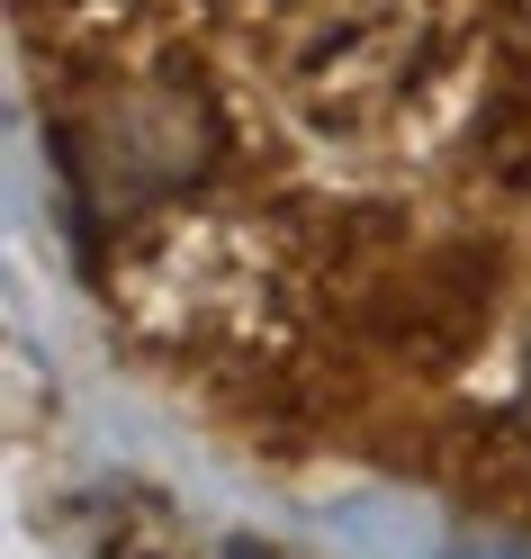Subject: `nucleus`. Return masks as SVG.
Here are the masks:
<instances>
[{
	"mask_svg": "<svg viewBox=\"0 0 531 559\" xmlns=\"http://www.w3.org/2000/svg\"><path fill=\"white\" fill-rule=\"evenodd\" d=\"M207 154H217V127L190 91H118L63 135V163L99 217H126V207L198 181Z\"/></svg>",
	"mask_w": 531,
	"mask_h": 559,
	"instance_id": "nucleus-1",
	"label": "nucleus"
},
{
	"mask_svg": "<svg viewBox=\"0 0 531 559\" xmlns=\"http://www.w3.org/2000/svg\"><path fill=\"white\" fill-rule=\"evenodd\" d=\"M522 379H531V343H522Z\"/></svg>",
	"mask_w": 531,
	"mask_h": 559,
	"instance_id": "nucleus-2",
	"label": "nucleus"
}]
</instances>
